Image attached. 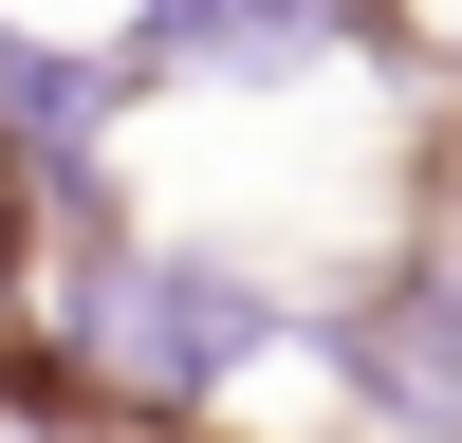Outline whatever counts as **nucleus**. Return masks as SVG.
I'll use <instances>...</instances> for the list:
<instances>
[{"label": "nucleus", "instance_id": "nucleus-1", "mask_svg": "<svg viewBox=\"0 0 462 443\" xmlns=\"http://www.w3.org/2000/svg\"><path fill=\"white\" fill-rule=\"evenodd\" d=\"M259 332H278V295L222 277V258H111V277H93V369L130 406H204Z\"/></svg>", "mask_w": 462, "mask_h": 443}, {"label": "nucleus", "instance_id": "nucleus-2", "mask_svg": "<svg viewBox=\"0 0 462 443\" xmlns=\"http://www.w3.org/2000/svg\"><path fill=\"white\" fill-rule=\"evenodd\" d=\"M352 0H148L130 56H185V74H278V56H333Z\"/></svg>", "mask_w": 462, "mask_h": 443}]
</instances>
